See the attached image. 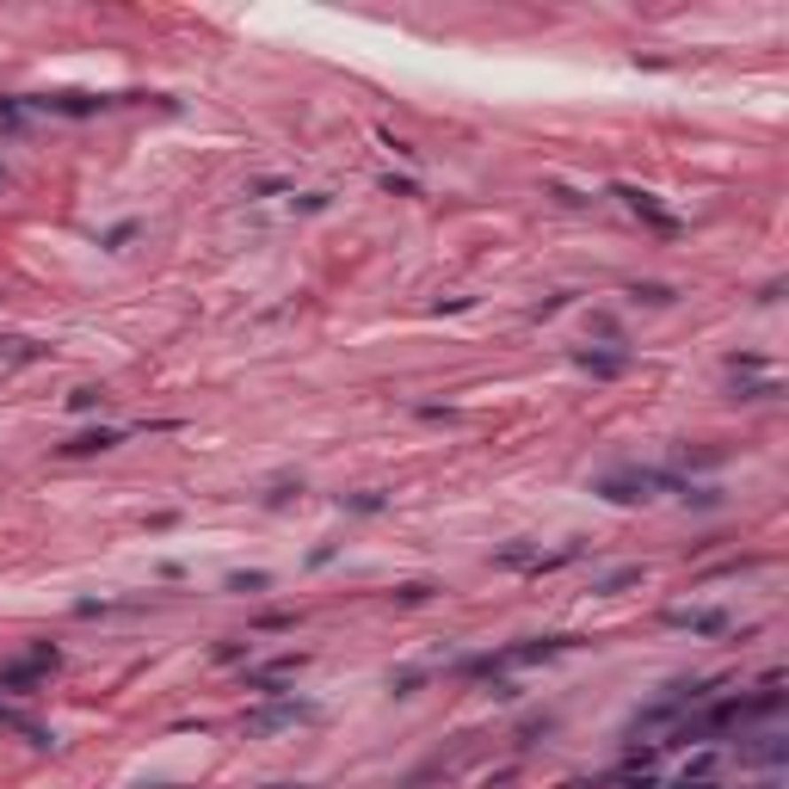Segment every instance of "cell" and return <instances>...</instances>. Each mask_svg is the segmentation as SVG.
<instances>
[{
  "label": "cell",
  "instance_id": "7a4b0ae2",
  "mask_svg": "<svg viewBox=\"0 0 789 789\" xmlns=\"http://www.w3.org/2000/svg\"><path fill=\"white\" fill-rule=\"evenodd\" d=\"M623 198H629V210H636V216H648L654 229H666V235L678 229V216H672V210H660V204L648 198V191H629V185H623Z\"/></svg>",
  "mask_w": 789,
  "mask_h": 789
},
{
  "label": "cell",
  "instance_id": "8992f818",
  "mask_svg": "<svg viewBox=\"0 0 789 789\" xmlns=\"http://www.w3.org/2000/svg\"><path fill=\"white\" fill-rule=\"evenodd\" d=\"M636 580H642V567H617V574L598 580V592H623V586H636Z\"/></svg>",
  "mask_w": 789,
  "mask_h": 789
},
{
  "label": "cell",
  "instance_id": "ba28073f",
  "mask_svg": "<svg viewBox=\"0 0 789 789\" xmlns=\"http://www.w3.org/2000/svg\"><path fill=\"white\" fill-rule=\"evenodd\" d=\"M636 302H672V290L666 284H636Z\"/></svg>",
  "mask_w": 789,
  "mask_h": 789
},
{
  "label": "cell",
  "instance_id": "5b68a950",
  "mask_svg": "<svg viewBox=\"0 0 789 789\" xmlns=\"http://www.w3.org/2000/svg\"><path fill=\"white\" fill-rule=\"evenodd\" d=\"M580 364H586L592 377H617V371H623V358H611V352H580Z\"/></svg>",
  "mask_w": 789,
  "mask_h": 789
},
{
  "label": "cell",
  "instance_id": "6da1fadb",
  "mask_svg": "<svg viewBox=\"0 0 789 789\" xmlns=\"http://www.w3.org/2000/svg\"><path fill=\"white\" fill-rule=\"evenodd\" d=\"M309 715H315V709H309V703H271V709H254V715H247V728H284V722H309Z\"/></svg>",
  "mask_w": 789,
  "mask_h": 789
},
{
  "label": "cell",
  "instance_id": "9c48e42d",
  "mask_svg": "<svg viewBox=\"0 0 789 789\" xmlns=\"http://www.w3.org/2000/svg\"><path fill=\"white\" fill-rule=\"evenodd\" d=\"M99 401H105L99 389H74V394H68V407H99Z\"/></svg>",
  "mask_w": 789,
  "mask_h": 789
},
{
  "label": "cell",
  "instance_id": "277c9868",
  "mask_svg": "<svg viewBox=\"0 0 789 789\" xmlns=\"http://www.w3.org/2000/svg\"><path fill=\"white\" fill-rule=\"evenodd\" d=\"M672 623H678V629H703V636H709V629H722L728 617H722V611H672Z\"/></svg>",
  "mask_w": 789,
  "mask_h": 789
},
{
  "label": "cell",
  "instance_id": "52a82bcc",
  "mask_svg": "<svg viewBox=\"0 0 789 789\" xmlns=\"http://www.w3.org/2000/svg\"><path fill=\"white\" fill-rule=\"evenodd\" d=\"M229 586H235V592H265L271 574H229Z\"/></svg>",
  "mask_w": 789,
  "mask_h": 789
},
{
  "label": "cell",
  "instance_id": "3957f363",
  "mask_svg": "<svg viewBox=\"0 0 789 789\" xmlns=\"http://www.w3.org/2000/svg\"><path fill=\"white\" fill-rule=\"evenodd\" d=\"M124 432H81V438H68L62 444V457H93V450H112Z\"/></svg>",
  "mask_w": 789,
  "mask_h": 789
}]
</instances>
